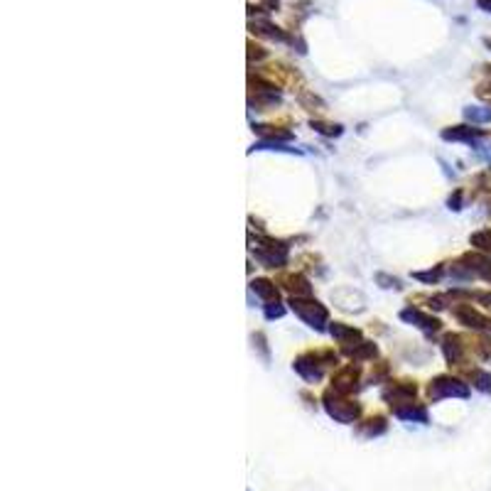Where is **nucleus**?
I'll use <instances>...</instances> for the list:
<instances>
[{
    "instance_id": "1",
    "label": "nucleus",
    "mask_w": 491,
    "mask_h": 491,
    "mask_svg": "<svg viewBox=\"0 0 491 491\" xmlns=\"http://www.w3.org/2000/svg\"><path fill=\"white\" fill-rule=\"evenodd\" d=\"M324 408H327V413H330L334 420L339 422H357L359 416H361V408H359V403H351V400L344 398V393H339V391L330 389L327 393H324Z\"/></svg>"
},
{
    "instance_id": "2",
    "label": "nucleus",
    "mask_w": 491,
    "mask_h": 491,
    "mask_svg": "<svg viewBox=\"0 0 491 491\" xmlns=\"http://www.w3.org/2000/svg\"><path fill=\"white\" fill-rule=\"evenodd\" d=\"M427 395H430L432 400L447 398V395L467 398V395H470V389H467L465 384L454 381V378H449V376H440L438 381H435V384H430V389H427Z\"/></svg>"
},
{
    "instance_id": "3",
    "label": "nucleus",
    "mask_w": 491,
    "mask_h": 491,
    "mask_svg": "<svg viewBox=\"0 0 491 491\" xmlns=\"http://www.w3.org/2000/svg\"><path fill=\"white\" fill-rule=\"evenodd\" d=\"M292 310H295L310 327H322V322L327 319V310L319 303H305L300 297H292Z\"/></svg>"
},
{
    "instance_id": "4",
    "label": "nucleus",
    "mask_w": 491,
    "mask_h": 491,
    "mask_svg": "<svg viewBox=\"0 0 491 491\" xmlns=\"http://www.w3.org/2000/svg\"><path fill=\"white\" fill-rule=\"evenodd\" d=\"M386 430H389V422H386V418L384 416H373V418H368V420L359 422L357 435H359V438H381Z\"/></svg>"
},
{
    "instance_id": "5",
    "label": "nucleus",
    "mask_w": 491,
    "mask_h": 491,
    "mask_svg": "<svg viewBox=\"0 0 491 491\" xmlns=\"http://www.w3.org/2000/svg\"><path fill=\"white\" fill-rule=\"evenodd\" d=\"M457 317L462 319V322H467V327H476V330H491V319L484 317V314H479L476 310H472L470 305H467L465 310H459Z\"/></svg>"
},
{
    "instance_id": "6",
    "label": "nucleus",
    "mask_w": 491,
    "mask_h": 491,
    "mask_svg": "<svg viewBox=\"0 0 491 491\" xmlns=\"http://www.w3.org/2000/svg\"><path fill=\"white\" fill-rule=\"evenodd\" d=\"M403 319H411V322H416L418 327H425V330H438L440 322L435 317H427V314L418 312V310H405L403 312Z\"/></svg>"
},
{
    "instance_id": "7",
    "label": "nucleus",
    "mask_w": 491,
    "mask_h": 491,
    "mask_svg": "<svg viewBox=\"0 0 491 491\" xmlns=\"http://www.w3.org/2000/svg\"><path fill=\"white\" fill-rule=\"evenodd\" d=\"M474 386L479 391H486V393H491V376L484 371H474Z\"/></svg>"
},
{
    "instance_id": "8",
    "label": "nucleus",
    "mask_w": 491,
    "mask_h": 491,
    "mask_svg": "<svg viewBox=\"0 0 491 491\" xmlns=\"http://www.w3.org/2000/svg\"><path fill=\"white\" fill-rule=\"evenodd\" d=\"M253 290H258L263 297H276V295H278L276 287L270 285L268 280H256V283H253Z\"/></svg>"
},
{
    "instance_id": "9",
    "label": "nucleus",
    "mask_w": 491,
    "mask_h": 491,
    "mask_svg": "<svg viewBox=\"0 0 491 491\" xmlns=\"http://www.w3.org/2000/svg\"><path fill=\"white\" fill-rule=\"evenodd\" d=\"M249 491H251V489H249Z\"/></svg>"
}]
</instances>
